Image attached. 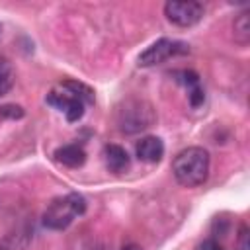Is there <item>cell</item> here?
Returning a JSON list of instances; mask_svg holds the SVG:
<instances>
[{
    "mask_svg": "<svg viewBox=\"0 0 250 250\" xmlns=\"http://www.w3.org/2000/svg\"><path fill=\"white\" fill-rule=\"evenodd\" d=\"M205 8L195 0H170L164 4V16L178 27H191L201 21Z\"/></svg>",
    "mask_w": 250,
    "mask_h": 250,
    "instance_id": "cell-5",
    "label": "cell"
},
{
    "mask_svg": "<svg viewBox=\"0 0 250 250\" xmlns=\"http://www.w3.org/2000/svg\"><path fill=\"white\" fill-rule=\"evenodd\" d=\"M0 117H6V119H20L23 117V109L20 105H14V104H6L0 107Z\"/></svg>",
    "mask_w": 250,
    "mask_h": 250,
    "instance_id": "cell-13",
    "label": "cell"
},
{
    "mask_svg": "<svg viewBox=\"0 0 250 250\" xmlns=\"http://www.w3.org/2000/svg\"><path fill=\"white\" fill-rule=\"evenodd\" d=\"M188 51H189L188 43L162 37V39L154 41L150 47H146V49L139 55V66H154V64H160V62H164V61H168L170 57L186 55Z\"/></svg>",
    "mask_w": 250,
    "mask_h": 250,
    "instance_id": "cell-6",
    "label": "cell"
},
{
    "mask_svg": "<svg viewBox=\"0 0 250 250\" xmlns=\"http://www.w3.org/2000/svg\"><path fill=\"white\" fill-rule=\"evenodd\" d=\"M55 160L66 168H78L86 162V150L76 145V143H70V145H62L55 150Z\"/></svg>",
    "mask_w": 250,
    "mask_h": 250,
    "instance_id": "cell-8",
    "label": "cell"
},
{
    "mask_svg": "<svg viewBox=\"0 0 250 250\" xmlns=\"http://www.w3.org/2000/svg\"><path fill=\"white\" fill-rule=\"evenodd\" d=\"M14 80H16V74H14L12 64L8 61H0V98L12 90Z\"/></svg>",
    "mask_w": 250,
    "mask_h": 250,
    "instance_id": "cell-11",
    "label": "cell"
},
{
    "mask_svg": "<svg viewBox=\"0 0 250 250\" xmlns=\"http://www.w3.org/2000/svg\"><path fill=\"white\" fill-rule=\"evenodd\" d=\"M104 160L109 172H123L125 168H129V154L123 146L119 145H105L104 148Z\"/></svg>",
    "mask_w": 250,
    "mask_h": 250,
    "instance_id": "cell-9",
    "label": "cell"
},
{
    "mask_svg": "<svg viewBox=\"0 0 250 250\" xmlns=\"http://www.w3.org/2000/svg\"><path fill=\"white\" fill-rule=\"evenodd\" d=\"M172 174L184 188H197L209 176V152L203 146H188L172 160Z\"/></svg>",
    "mask_w": 250,
    "mask_h": 250,
    "instance_id": "cell-2",
    "label": "cell"
},
{
    "mask_svg": "<svg viewBox=\"0 0 250 250\" xmlns=\"http://www.w3.org/2000/svg\"><path fill=\"white\" fill-rule=\"evenodd\" d=\"M86 213V199L84 195L72 191L61 197H55L47 209L43 211V225L49 230H64L72 225L74 219Z\"/></svg>",
    "mask_w": 250,
    "mask_h": 250,
    "instance_id": "cell-3",
    "label": "cell"
},
{
    "mask_svg": "<svg viewBox=\"0 0 250 250\" xmlns=\"http://www.w3.org/2000/svg\"><path fill=\"white\" fill-rule=\"evenodd\" d=\"M135 152H137L139 160L148 162V164H156L164 156V143H162V139L148 135V137H143L135 145Z\"/></svg>",
    "mask_w": 250,
    "mask_h": 250,
    "instance_id": "cell-7",
    "label": "cell"
},
{
    "mask_svg": "<svg viewBox=\"0 0 250 250\" xmlns=\"http://www.w3.org/2000/svg\"><path fill=\"white\" fill-rule=\"evenodd\" d=\"M188 100H189V105H191V107H199V105L205 102V92H203V88H201L199 84L188 88Z\"/></svg>",
    "mask_w": 250,
    "mask_h": 250,
    "instance_id": "cell-12",
    "label": "cell"
},
{
    "mask_svg": "<svg viewBox=\"0 0 250 250\" xmlns=\"http://www.w3.org/2000/svg\"><path fill=\"white\" fill-rule=\"evenodd\" d=\"M232 31H234V41L240 47H246L250 41V21H248V12L238 14V18L232 23Z\"/></svg>",
    "mask_w": 250,
    "mask_h": 250,
    "instance_id": "cell-10",
    "label": "cell"
},
{
    "mask_svg": "<svg viewBox=\"0 0 250 250\" xmlns=\"http://www.w3.org/2000/svg\"><path fill=\"white\" fill-rule=\"evenodd\" d=\"M45 102L57 107L59 111H64L66 121L72 123L84 115V109L88 104H94V92L82 82L64 80L47 94Z\"/></svg>",
    "mask_w": 250,
    "mask_h": 250,
    "instance_id": "cell-1",
    "label": "cell"
},
{
    "mask_svg": "<svg viewBox=\"0 0 250 250\" xmlns=\"http://www.w3.org/2000/svg\"><path fill=\"white\" fill-rule=\"evenodd\" d=\"M197 250H223V248H221V244H219L215 238H207V240H203V242L197 246Z\"/></svg>",
    "mask_w": 250,
    "mask_h": 250,
    "instance_id": "cell-15",
    "label": "cell"
},
{
    "mask_svg": "<svg viewBox=\"0 0 250 250\" xmlns=\"http://www.w3.org/2000/svg\"><path fill=\"white\" fill-rule=\"evenodd\" d=\"M121 250H143V248H141L139 244H133V242H131V244H125Z\"/></svg>",
    "mask_w": 250,
    "mask_h": 250,
    "instance_id": "cell-16",
    "label": "cell"
},
{
    "mask_svg": "<svg viewBox=\"0 0 250 250\" xmlns=\"http://www.w3.org/2000/svg\"><path fill=\"white\" fill-rule=\"evenodd\" d=\"M236 250H250V244H248V227H246V225H242L240 230H238Z\"/></svg>",
    "mask_w": 250,
    "mask_h": 250,
    "instance_id": "cell-14",
    "label": "cell"
},
{
    "mask_svg": "<svg viewBox=\"0 0 250 250\" xmlns=\"http://www.w3.org/2000/svg\"><path fill=\"white\" fill-rule=\"evenodd\" d=\"M154 121H156V113H154L152 105L146 100H141V98H129L117 109L119 131L127 133V135L145 131V129L152 127Z\"/></svg>",
    "mask_w": 250,
    "mask_h": 250,
    "instance_id": "cell-4",
    "label": "cell"
}]
</instances>
